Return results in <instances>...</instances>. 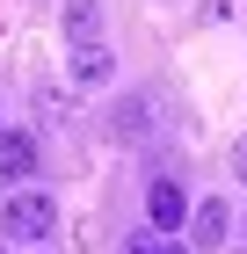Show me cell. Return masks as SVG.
Segmentation results:
<instances>
[{
	"label": "cell",
	"instance_id": "4fadbf2b",
	"mask_svg": "<svg viewBox=\"0 0 247 254\" xmlns=\"http://www.w3.org/2000/svg\"><path fill=\"white\" fill-rule=\"evenodd\" d=\"M0 254H7V247H0Z\"/></svg>",
	"mask_w": 247,
	"mask_h": 254
},
{
	"label": "cell",
	"instance_id": "52a82bcc",
	"mask_svg": "<svg viewBox=\"0 0 247 254\" xmlns=\"http://www.w3.org/2000/svg\"><path fill=\"white\" fill-rule=\"evenodd\" d=\"M102 37V0H66V44H95Z\"/></svg>",
	"mask_w": 247,
	"mask_h": 254
},
{
	"label": "cell",
	"instance_id": "6da1fadb",
	"mask_svg": "<svg viewBox=\"0 0 247 254\" xmlns=\"http://www.w3.org/2000/svg\"><path fill=\"white\" fill-rule=\"evenodd\" d=\"M0 225H7V240H51L58 233V203L44 189H7V211H0Z\"/></svg>",
	"mask_w": 247,
	"mask_h": 254
},
{
	"label": "cell",
	"instance_id": "3957f363",
	"mask_svg": "<svg viewBox=\"0 0 247 254\" xmlns=\"http://www.w3.org/2000/svg\"><path fill=\"white\" fill-rule=\"evenodd\" d=\"M226 233H233V211H226V203H218V196H204V203H196V211H189V247L218 254V247H226Z\"/></svg>",
	"mask_w": 247,
	"mask_h": 254
},
{
	"label": "cell",
	"instance_id": "9c48e42d",
	"mask_svg": "<svg viewBox=\"0 0 247 254\" xmlns=\"http://www.w3.org/2000/svg\"><path fill=\"white\" fill-rule=\"evenodd\" d=\"M233 175L247 182V138H240V145H233Z\"/></svg>",
	"mask_w": 247,
	"mask_h": 254
},
{
	"label": "cell",
	"instance_id": "30bf717a",
	"mask_svg": "<svg viewBox=\"0 0 247 254\" xmlns=\"http://www.w3.org/2000/svg\"><path fill=\"white\" fill-rule=\"evenodd\" d=\"M153 247H160V240H153V233H138V240H131L124 254H153Z\"/></svg>",
	"mask_w": 247,
	"mask_h": 254
},
{
	"label": "cell",
	"instance_id": "7a4b0ae2",
	"mask_svg": "<svg viewBox=\"0 0 247 254\" xmlns=\"http://www.w3.org/2000/svg\"><path fill=\"white\" fill-rule=\"evenodd\" d=\"M66 80H73V87H109L116 80V51L109 44H73V59H66Z\"/></svg>",
	"mask_w": 247,
	"mask_h": 254
},
{
	"label": "cell",
	"instance_id": "5b68a950",
	"mask_svg": "<svg viewBox=\"0 0 247 254\" xmlns=\"http://www.w3.org/2000/svg\"><path fill=\"white\" fill-rule=\"evenodd\" d=\"M146 218H153V233H182V225H189V196L174 189V182H153Z\"/></svg>",
	"mask_w": 247,
	"mask_h": 254
},
{
	"label": "cell",
	"instance_id": "7c38bea8",
	"mask_svg": "<svg viewBox=\"0 0 247 254\" xmlns=\"http://www.w3.org/2000/svg\"><path fill=\"white\" fill-rule=\"evenodd\" d=\"M0 138H7V124H0Z\"/></svg>",
	"mask_w": 247,
	"mask_h": 254
},
{
	"label": "cell",
	"instance_id": "277c9868",
	"mask_svg": "<svg viewBox=\"0 0 247 254\" xmlns=\"http://www.w3.org/2000/svg\"><path fill=\"white\" fill-rule=\"evenodd\" d=\"M109 138H116V145H138V138H153V102H146V95H124V102L109 109Z\"/></svg>",
	"mask_w": 247,
	"mask_h": 254
},
{
	"label": "cell",
	"instance_id": "8fae6325",
	"mask_svg": "<svg viewBox=\"0 0 247 254\" xmlns=\"http://www.w3.org/2000/svg\"><path fill=\"white\" fill-rule=\"evenodd\" d=\"M153 254H189V247H167V240H160V247H153Z\"/></svg>",
	"mask_w": 247,
	"mask_h": 254
},
{
	"label": "cell",
	"instance_id": "ba28073f",
	"mask_svg": "<svg viewBox=\"0 0 247 254\" xmlns=\"http://www.w3.org/2000/svg\"><path fill=\"white\" fill-rule=\"evenodd\" d=\"M37 109H44V124H51V131H66V124H73V102L58 95V87H37Z\"/></svg>",
	"mask_w": 247,
	"mask_h": 254
},
{
	"label": "cell",
	"instance_id": "8992f818",
	"mask_svg": "<svg viewBox=\"0 0 247 254\" xmlns=\"http://www.w3.org/2000/svg\"><path fill=\"white\" fill-rule=\"evenodd\" d=\"M29 175H37V138H29V131H7V138H0V182L22 189Z\"/></svg>",
	"mask_w": 247,
	"mask_h": 254
}]
</instances>
